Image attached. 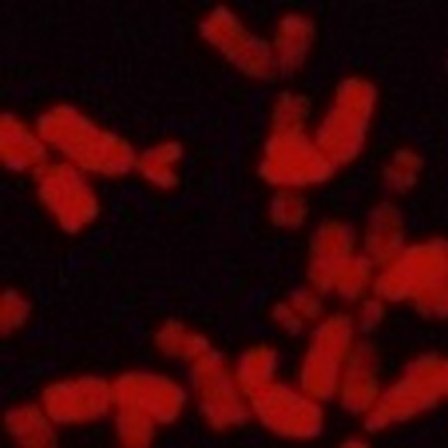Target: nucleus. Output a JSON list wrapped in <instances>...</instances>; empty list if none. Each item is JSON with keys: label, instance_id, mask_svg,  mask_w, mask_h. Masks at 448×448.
Masks as SVG:
<instances>
[{"label": "nucleus", "instance_id": "1", "mask_svg": "<svg viewBox=\"0 0 448 448\" xmlns=\"http://www.w3.org/2000/svg\"><path fill=\"white\" fill-rule=\"evenodd\" d=\"M7 416L10 432L25 445L37 448L53 443L52 432L36 408H22L9 412Z\"/></svg>", "mask_w": 448, "mask_h": 448}]
</instances>
